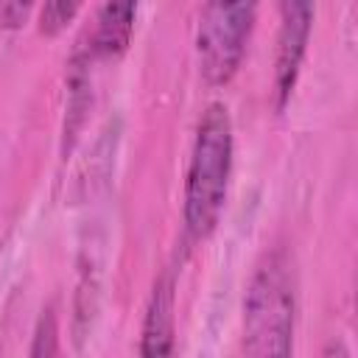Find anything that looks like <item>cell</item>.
Returning <instances> with one entry per match:
<instances>
[{
    "mask_svg": "<svg viewBox=\"0 0 358 358\" xmlns=\"http://www.w3.org/2000/svg\"><path fill=\"white\" fill-rule=\"evenodd\" d=\"M232 117L229 109L218 101H213L199 120L196 140L190 148V165L185 176V232L190 241H204L215 229L224 201H227V187H229V173H232Z\"/></svg>",
    "mask_w": 358,
    "mask_h": 358,
    "instance_id": "obj_1",
    "label": "cell"
},
{
    "mask_svg": "<svg viewBox=\"0 0 358 358\" xmlns=\"http://www.w3.org/2000/svg\"><path fill=\"white\" fill-rule=\"evenodd\" d=\"M266 358H288V355H266Z\"/></svg>",
    "mask_w": 358,
    "mask_h": 358,
    "instance_id": "obj_11",
    "label": "cell"
},
{
    "mask_svg": "<svg viewBox=\"0 0 358 358\" xmlns=\"http://www.w3.org/2000/svg\"><path fill=\"white\" fill-rule=\"evenodd\" d=\"M28 358H62V344H59V322L53 305H48L34 327V341Z\"/></svg>",
    "mask_w": 358,
    "mask_h": 358,
    "instance_id": "obj_7",
    "label": "cell"
},
{
    "mask_svg": "<svg viewBox=\"0 0 358 358\" xmlns=\"http://www.w3.org/2000/svg\"><path fill=\"white\" fill-rule=\"evenodd\" d=\"M257 20L255 3H207L196 22L199 73L210 87H224L238 73Z\"/></svg>",
    "mask_w": 358,
    "mask_h": 358,
    "instance_id": "obj_3",
    "label": "cell"
},
{
    "mask_svg": "<svg viewBox=\"0 0 358 358\" xmlns=\"http://www.w3.org/2000/svg\"><path fill=\"white\" fill-rule=\"evenodd\" d=\"M31 14V3H0V25L17 28Z\"/></svg>",
    "mask_w": 358,
    "mask_h": 358,
    "instance_id": "obj_9",
    "label": "cell"
},
{
    "mask_svg": "<svg viewBox=\"0 0 358 358\" xmlns=\"http://www.w3.org/2000/svg\"><path fill=\"white\" fill-rule=\"evenodd\" d=\"M140 358H176L173 341V280L162 274L148 296L143 336H140Z\"/></svg>",
    "mask_w": 358,
    "mask_h": 358,
    "instance_id": "obj_5",
    "label": "cell"
},
{
    "mask_svg": "<svg viewBox=\"0 0 358 358\" xmlns=\"http://www.w3.org/2000/svg\"><path fill=\"white\" fill-rule=\"evenodd\" d=\"M322 358H350V350H347V344H344L341 338H333V341L324 347Z\"/></svg>",
    "mask_w": 358,
    "mask_h": 358,
    "instance_id": "obj_10",
    "label": "cell"
},
{
    "mask_svg": "<svg viewBox=\"0 0 358 358\" xmlns=\"http://www.w3.org/2000/svg\"><path fill=\"white\" fill-rule=\"evenodd\" d=\"M310 31H313V6L310 3H299V0L280 3V31H277V53H274V106H277V112H282L294 95Z\"/></svg>",
    "mask_w": 358,
    "mask_h": 358,
    "instance_id": "obj_4",
    "label": "cell"
},
{
    "mask_svg": "<svg viewBox=\"0 0 358 358\" xmlns=\"http://www.w3.org/2000/svg\"><path fill=\"white\" fill-rule=\"evenodd\" d=\"M296 288L282 252H271L257 266L243 299V347L249 358L288 355L294 344Z\"/></svg>",
    "mask_w": 358,
    "mask_h": 358,
    "instance_id": "obj_2",
    "label": "cell"
},
{
    "mask_svg": "<svg viewBox=\"0 0 358 358\" xmlns=\"http://www.w3.org/2000/svg\"><path fill=\"white\" fill-rule=\"evenodd\" d=\"M81 11L78 3H64V0H56V3H45L39 8V31L45 36H56L59 31H64L73 17Z\"/></svg>",
    "mask_w": 358,
    "mask_h": 358,
    "instance_id": "obj_8",
    "label": "cell"
},
{
    "mask_svg": "<svg viewBox=\"0 0 358 358\" xmlns=\"http://www.w3.org/2000/svg\"><path fill=\"white\" fill-rule=\"evenodd\" d=\"M137 6L134 3H103L95 14V25L90 34V56L95 59H117L126 53L134 31Z\"/></svg>",
    "mask_w": 358,
    "mask_h": 358,
    "instance_id": "obj_6",
    "label": "cell"
}]
</instances>
